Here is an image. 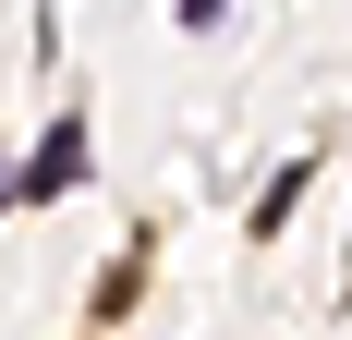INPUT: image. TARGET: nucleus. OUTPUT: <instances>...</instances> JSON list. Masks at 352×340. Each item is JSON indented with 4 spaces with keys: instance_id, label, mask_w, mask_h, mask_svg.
<instances>
[{
    "instance_id": "nucleus-1",
    "label": "nucleus",
    "mask_w": 352,
    "mask_h": 340,
    "mask_svg": "<svg viewBox=\"0 0 352 340\" xmlns=\"http://www.w3.org/2000/svg\"><path fill=\"white\" fill-rule=\"evenodd\" d=\"M73 182H85V122H49V146L12 170V206H49V195H73Z\"/></svg>"
},
{
    "instance_id": "nucleus-2",
    "label": "nucleus",
    "mask_w": 352,
    "mask_h": 340,
    "mask_svg": "<svg viewBox=\"0 0 352 340\" xmlns=\"http://www.w3.org/2000/svg\"><path fill=\"white\" fill-rule=\"evenodd\" d=\"M219 12H231V0H182V25H219Z\"/></svg>"
}]
</instances>
